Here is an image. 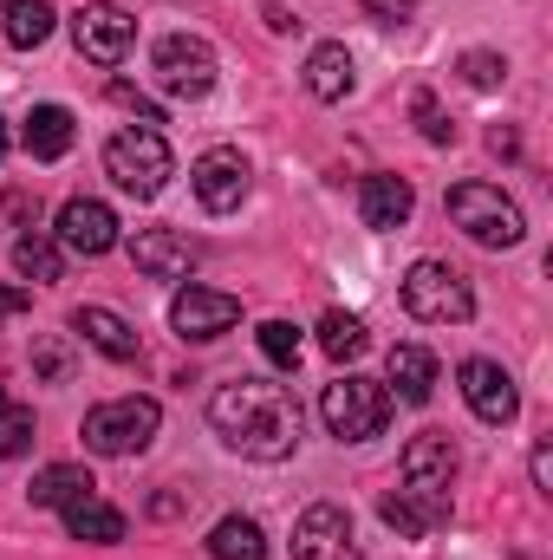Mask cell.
Listing matches in <instances>:
<instances>
[{
	"label": "cell",
	"instance_id": "obj_1",
	"mask_svg": "<svg viewBox=\"0 0 553 560\" xmlns=\"http://www.w3.org/2000/svg\"><path fill=\"white\" fill-rule=\"evenodd\" d=\"M215 436L248 463H286L299 450V398L274 378H235L209 398Z\"/></svg>",
	"mask_w": 553,
	"mask_h": 560
},
{
	"label": "cell",
	"instance_id": "obj_2",
	"mask_svg": "<svg viewBox=\"0 0 553 560\" xmlns=\"http://www.w3.org/2000/svg\"><path fill=\"white\" fill-rule=\"evenodd\" d=\"M105 176H111L125 196L156 202V196L169 189V176H176V156H169V143H163L156 125H125L118 138L105 143Z\"/></svg>",
	"mask_w": 553,
	"mask_h": 560
},
{
	"label": "cell",
	"instance_id": "obj_3",
	"mask_svg": "<svg viewBox=\"0 0 553 560\" xmlns=\"http://www.w3.org/2000/svg\"><path fill=\"white\" fill-rule=\"evenodd\" d=\"M449 222L475 242V248H521L528 215L515 196H502V183H456L449 189Z\"/></svg>",
	"mask_w": 553,
	"mask_h": 560
},
{
	"label": "cell",
	"instance_id": "obj_4",
	"mask_svg": "<svg viewBox=\"0 0 553 560\" xmlns=\"http://www.w3.org/2000/svg\"><path fill=\"white\" fill-rule=\"evenodd\" d=\"M163 430V405L156 398H111V405H92L79 436L92 456H143Z\"/></svg>",
	"mask_w": 553,
	"mask_h": 560
},
{
	"label": "cell",
	"instance_id": "obj_5",
	"mask_svg": "<svg viewBox=\"0 0 553 560\" xmlns=\"http://www.w3.org/2000/svg\"><path fill=\"white\" fill-rule=\"evenodd\" d=\"M319 418H326V430H332L339 443H372V436H385V423H391V385L345 372V378L326 385Z\"/></svg>",
	"mask_w": 553,
	"mask_h": 560
},
{
	"label": "cell",
	"instance_id": "obj_6",
	"mask_svg": "<svg viewBox=\"0 0 553 560\" xmlns=\"http://www.w3.org/2000/svg\"><path fill=\"white\" fill-rule=\"evenodd\" d=\"M404 313L423 326H462V319H475V287L449 261H416L404 275Z\"/></svg>",
	"mask_w": 553,
	"mask_h": 560
},
{
	"label": "cell",
	"instance_id": "obj_7",
	"mask_svg": "<svg viewBox=\"0 0 553 560\" xmlns=\"http://www.w3.org/2000/svg\"><path fill=\"white\" fill-rule=\"evenodd\" d=\"M398 469H404V495L443 528L449 522V489H456V443L443 430H423V436H411Z\"/></svg>",
	"mask_w": 553,
	"mask_h": 560
},
{
	"label": "cell",
	"instance_id": "obj_8",
	"mask_svg": "<svg viewBox=\"0 0 553 560\" xmlns=\"http://www.w3.org/2000/svg\"><path fill=\"white\" fill-rule=\"evenodd\" d=\"M150 66H156V85L169 92V98H209L215 92V46L209 39H196V33H163L156 39V52H150Z\"/></svg>",
	"mask_w": 553,
	"mask_h": 560
},
{
	"label": "cell",
	"instance_id": "obj_9",
	"mask_svg": "<svg viewBox=\"0 0 553 560\" xmlns=\"http://www.w3.org/2000/svg\"><path fill=\"white\" fill-rule=\"evenodd\" d=\"M248 183H255V170H248V156L235 143H215V150H202L189 163V189H196V202L209 215H235L248 202Z\"/></svg>",
	"mask_w": 553,
	"mask_h": 560
},
{
	"label": "cell",
	"instance_id": "obj_10",
	"mask_svg": "<svg viewBox=\"0 0 553 560\" xmlns=\"http://www.w3.org/2000/svg\"><path fill=\"white\" fill-rule=\"evenodd\" d=\"M131 39H138V20H131L125 7H111V0H85V7L72 13V46H79V59H92V66H125Z\"/></svg>",
	"mask_w": 553,
	"mask_h": 560
},
{
	"label": "cell",
	"instance_id": "obj_11",
	"mask_svg": "<svg viewBox=\"0 0 553 560\" xmlns=\"http://www.w3.org/2000/svg\"><path fill=\"white\" fill-rule=\"evenodd\" d=\"M456 385H462V405L482 423L502 430V423L521 418V392H515V378H508L495 359H462V365H456Z\"/></svg>",
	"mask_w": 553,
	"mask_h": 560
},
{
	"label": "cell",
	"instance_id": "obj_12",
	"mask_svg": "<svg viewBox=\"0 0 553 560\" xmlns=\"http://www.w3.org/2000/svg\"><path fill=\"white\" fill-rule=\"evenodd\" d=\"M293 560H365L358 535H352V515L339 502H313L293 522Z\"/></svg>",
	"mask_w": 553,
	"mask_h": 560
},
{
	"label": "cell",
	"instance_id": "obj_13",
	"mask_svg": "<svg viewBox=\"0 0 553 560\" xmlns=\"http://www.w3.org/2000/svg\"><path fill=\"white\" fill-rule=\"evenodd\" d=\"M59 248L85 255V261L111 255V248H118V209L98 202V196H72V202L59 209Z\"/></svg>",
	"mask_w": 553,
	"mask_h": 560
},
{
	"label": "cell",
	"instance_id": "obj_14",
	"mask_svg": "<svg viewBox=\"0 0 553 560\" xmlns=\"http://www.w3.org/2000/svg\"><path fill=\"white\" fill-rule=\"evenodd\" d=\"M242 319V300L235 293H222V287H183L176 300H169V326L183 332V339H222L228 326Z\"/></svg>",
	"mask_w": 553,
	"mask_h": 560
},
{
	"label": "cell",
	"instance_id": "obj_15",
	"mask_svg": "<svg viewBox=\"0 0 553 560\" xmlns=\"http://www.w3.org/2000/svg\"><path fill=\"white\" fill-rule=\"evenodd\" d=\"M72 332H79L92 352H105L111 365H131V359H143L138 326H131L125 313H111V306H72Z\"/></svg>",
	"mask_w": 553,
	"mask_h": 560
},
{
	"label": "cell",
	"instance_id": "obj_16",
	"mask_svg": "<svg viewBox=\"0 0 553 560\" xmlns=\"http://www.w3.org/2000/svg\"><path fill=\"white\" fill-rule=\"evenodd\" d=\"M416 209V189L404 176H391V170H378V176H365L358 183V215H365V229H378V235H391V229H404Z\"/></svg>",
	"mask_w": 553,
	"mask_h": 560
},
{
	"label": "cell",
	"instance_id": "obj_17",
	"mask_svg": "<svg viewBox=\"0 0 553 560\" xmlns=\"http://www.w3.org/2000/svg\"><path fill=\"white\" fill-rule=\"evenodd\" d=\"M131 261H138V275H150V280H183L196 268V248H189V235H176V229H138Z\"/></svg>",
	"mask_w": 553,
	"mask_h": 560
},
{
	"label": "cell",
	"instance_id": "obj_18",
	"mask_svg": "<svg viewBox=\"0 0 553 560\" xmlns=\"http://www.w3.org/2000/svg\"><path fill=\"white\" fill-rule=\"evenodd\" d=\"M352 85H358V66H352V52H345L339 39H326V46H313V52H306V92H313L319 105L352 98Z\"/></svg>",
	"mask_w": 553,
	"mask_h": 560
},
{
	"label": "cell",
	"instance_id": "obj_19",
	"mask_svg": "<svg viewBox=\"0 0 553 560\" xmlns=\"http://www.w3.org/2000/svg\"><path fill=\"white\" fill-rule=\"evenodd\" d=\"M72 138H79V118H72L66 105H33V112H26L20 143H26L33 163H59V156L72 150Z\"/></svg>",
	"mask_w": 553,
	"mask_h": 560
},
{
	"label": "cell",
	"instance_id": "obj_20",
	"mask_svg": "<svg viewBox=\"0 0 553 560\" xmlns=\"http://www.w3.org/2000/svg\"><path fill=\"white\" fill-rule=\"evenodd\" d=\"M59 515H66V535H72V541H92V548L125 541V509H111V502H98V495H79V502L59 509Z\"/></svg>",
	"mask_w": 553,
	"mask_h": 560
},
{
	"label": "cell",
	"instance_id": "obj_21",
	"mask_svg": "<svg viewBox=\"0 0 553 560\" xmlns=\"http://www.w3.org/2000/svg\"><path fill=\"white\" fill-rule=\"evenodd\" d=\"M391 385H398V398L404 405H430L436 398V352L430 346H391Z\"/></svg>",
	"mask_w": 553,
	"mask_h": 560
},
{
	"label": "cell",
	"instance_id": "obj_22",
	"mask_svg": "<svg viewBox=\"0 0 553 560\" xmlns=\"http://www.w3.org/2000/svg\"><path fill=\"white\" fill-rule=\"evenodd\" d=\"M92 489H98V482H92V469H85V463H46V469L33 476V489H26V495H33V509H72V502H79V495H92Z\"/></svg>",
	"mask_w": 553,
	"mask_h": 560
},
{
	"label": "cell",
	"instance_id": "obj_23",
	"mask_svg": "<svg viewBox=\"0 0 553 560\" xmlns=\"http://www.w3.org/2000/svg\"><path fill=\"white\" fill-rule=\"evenodd\" d=\"M0 26H7V46L33 52V46H46V39H52L59 13H52V0H0Z\"/></svg>",
	"mask_w": 553,
	"mask_h": 560
},
{
	"label": "cell",
	"instance_id": "obj_24",
	"mask_svg": "<svg viewBox=\"0 0 553 560\" xmlns=\"http://www.w3.org/2000/svg\"><path fill=\"white\" fill-rule=\"evenodd\" d=\"M209 560H268V535L255 515H222L209 528Z\"/></svg>",
	"mask_w": 553,
	"mask_h": 560
},
{
	"label": "cell",
	"instance_id": "obj_25",
	"mask_svg": "<svg viewBox=\"0 0 553 560\" xmlns=\"http://www.w3.org/2000/svg\"><path fill=\"white\" fill-rule=\"evenodd\" d=\"M13 268L26 280H39V287H52V280L66 275V255H59V242H46L39 229H26V235L13 242Z\"/></svg>",
	"mask_w": 553,
	"mask_h": 560
},
{
	"label": "cell",
	"instance_id": "obj_26",
	"mask_svg": "<svg viewBox=\"0 0 553 560\" xmlns=\"http://www.w3.org/2000/svg\"><path fill=\"white\" fill-rule=\"evenodd\" d=\"M365 346H372V332H365L358 313H326V319H319V352H326V359L345 365V359H358Z\"/></svg>",
	"mask_w": 553,
	"mask_h": 560
},
{
	"label": "cell",
	"instance_id": "obj_27",
	"mask_svg": "<svg viewBox=\"0 0 553 560\" xmlns=\"http://www.w3.org/2000/svg\"><path fill=\"white\" fill-rule=\"evenodd\" d=\"M261 352H268V365H280V372H293L299 365V352H306V339H299V326L293 319H261Z\"/></svg>",
	"mask_w": 553,
	"mask_h": 560
},
{
	"label": "cell",
	"instance_id": "obj_28",
	"mask_svg": "<svg viewBox=\"0 0 553 560\" xmlns=\"http://www.w3.org/2000/svg\"><path fill=\"white\" fill-rule=\"evenodd\" d=\"M378 515H385V528H398L404 541H423V535L436 528V522H430V515L416 509L411 495H404V489H398V495H378Z\"/></svg>",
	"mask_w": 553,
	"mask_h": 560
},
{
	"label": "cell",
	"instance_id": "obj_29",
	"mask_svg": "<svg viewBox=\"0 0 553 560\" xmlns=\"http://www.w3.org/2000/svg\"><path fill=\"white\" fill-rule=\"evenodd\" d=\"M26 450H33V405L0 398V456H26Z\"/></svg>",
	"mask_w": 553,
	"mask_h": 560
},
{
	"label": "cell",
	"instance_id": "obj_30",
	"mask_svg": "<svg viewBox=\"0 0 553 560\" xmlns=\"http://www.w3.org/2000/svg\"><path fill=\"white\" fill-rule=\"evenodd\" d=\"M411 112H416V131H423V143H456V125L443 118L436 92H416V98H411Z\"/></svg>",
	"mask_w": 553,
	"mask_h": 560
},
{
	"label": "cell",
	"instance_id": "obj_31",
	"mask_svg": "<svg viewBox=\"0 0 553 560\" xmlns=\"http://www.w3.org/2000/svg\"><path fill=\"white\" fill-rule=\"evenodd\" d=\"M462 79H469L475 92H495V85L508 79V59H502V52H462Z\"/></svg>",
	"mask_w": 553,
	"mask_h": 560
},
{
	"label": "cell",
	"instance_id": "obj_32",
	"mask_svg": "<svg viewBox=\"0 0 553 560\" xmlns=\"http://www.w3.org/2000/svg\"><path fill=\"white\" fill-rule=\"evenodd\" d=\"M365 7V20H378V26H404L416 13V0H358Z\"/></svg>",
	"mask_w": 553,
	"mask_h": 560
},
{
	"label": "cell",
	"instance_id": "obj_33",
	"mask_svg": "<svg viewBox=\"0 0 553 560\" xmlns=\"http://www.w3.org/2000/svg\"><path fill=\"white\" fill-rule=\"evenodd\" d=\"M111 98H118V105H125V112H138L143 125H163V112H156V105H150V98H143L138 85H125V79H111Z\"/></svg>",
	"mask_w": 553,
	"mask_h": 560
},
{
	"label": "cell",
	"instance_id": "obj_34",
	"mask_svg": "<svg viewBox=\"0 0 553 560\" xmlns=\"http://www.w3.org/2000/svg\"><path fill=\"white\" fill-rule=\"evenodd\" d=\"M528 469H534V489H541V495H553V450H548V443H534Z\"/></svg>",
	"mask_w": 553,
	"mask_h": 560
},
{
	"label": "cell",
	"instance_id": "obj_35",
	"mask_svg": "<svg viewBox=\"0 0 553 560\" xmlns=\"http://www.w3.org/2000/svg\"><path fill=\"white\" fill-rule=\"evenodd\" d=\"M26 306H33V293H26V287H7V280H0V319H20Z\"/></svg>",
	"mask_w": 553,
	"mask_h": 560
},
{
	"label": "cell",
	"instance_id": "obj_36",
	"mask_svg": "<svg viewBox=\"0 0 553 560\" xmlns=\"http://www.w3.org/2000/svg\"><path fill=\"white\" fill-rule=\"evenodd\" d=\"M33 365H39L46 378H59V372H66V352H59V346H39V352H33Z\"/></svg>",
	"mask_w": 553,
	"mask_h": 560
},
{
	"label": "cell",
	"instance_id": "obj_37",
	"mask_svg": "<svg viewBox=\"0 0 553 560\" xmlns=\"http://www.w3.org/2000/svg\"><path fill=\"white\" fill-rule=\"evenodd\" d=\"M489 150H495V156H515L521 143H515V131H489Z\"/></svg>",
	"mask_w": 553,
	"mask_h": 560
},
{
	"label": "cell",
	"instance_id": "obj_38",
	"mask_svg": "<svg viewBox=\"0 0 553 560\" xmlns=\"http://www.w3.org/2000/svg\"><path fill=\"white\" fill-rule=\"evenodd\" d=\"M7 150H13V138H7V118H0V163H7Z\"/></svg>",
	"mask_w": 553,
	"mask_h": 560
}]
</instances>
